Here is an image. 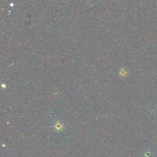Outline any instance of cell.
<instances>
[{
	"label": "cell",
	"instance_id": "1",
	"mask_svg": "<svg viewBox=\"0 0 157 157\" xmlns=\"http://www.w3.org/2000/svg\"><path fill=\"white\" fill-rule=\"evenodd\" d=\"M54 128H55V131H62L63 129V124L60 121L57 120L54 123Z\"/></svg>",
	"mask_w": 157,
	"mask_h": 157
}]
</instances>
